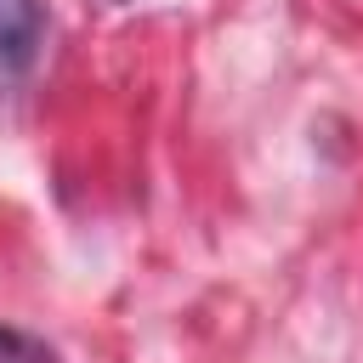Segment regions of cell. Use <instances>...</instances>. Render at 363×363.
Returning a JSON list of instances; mask_svg holds the SVG:
<instances>
[{
	"mask_svg": "<svg viewBox=\"0 0 363 363\" xmlns=\"http://www.w3.org/2000/svg\"><path fill=\"white\" fill-rule=\"evenodd\" d=\"M40 34H45L40 0H0V85L28 74V62L40 51Z\"/></svg>",
	"mask_w": 363,
	"mask_h": 363,
	"instance_id": "1",
	"label": "cell"
},
{
	"mask_svg": "<svg viewBox=\"0 0 363 363\" xmlns=\"http://www.w3.org/2000/svg\"><path fill=\"white\" fill-rule=\"evenodd\" d=\"M0 363H51V346L28 329H11L0 323Z\"/></svg>",
	"mask_w": 363,
	"mask_h": 363,
	"instance_id": "2",
	"label": "cell"
}]
</instances>
